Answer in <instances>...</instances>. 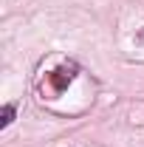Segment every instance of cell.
I'll return each instance as SVG.
<instances>
[{"mask_svg":"<svg viewBox=\"0 0 144 147\" xmlns=\"http://www.w3.org/2000/svg\"><path fill=\"white\" fill-rule=\"evenodd\" d=\"M3 119H0V127H9L11 122H14V116H17V105H3V113H0Z\"/></svg>","mask_w":144,"mask_h":147,"instance_id":"1","label":"cell"},{"mask_svg":"<svg viewBox=\"0 0 144 147\" xmlns=\"http://www.w3.org/2000/svg\"><path fill=\"white\" fill-rule=\"evenodd\" d=\"M136 42H139V45H141V42H144V31H141V34H139V37H136Z\"/></svg>","mask_w":144,"mask_h":147,"instance_id":"2","label":"cell"}]
</instances>
